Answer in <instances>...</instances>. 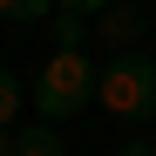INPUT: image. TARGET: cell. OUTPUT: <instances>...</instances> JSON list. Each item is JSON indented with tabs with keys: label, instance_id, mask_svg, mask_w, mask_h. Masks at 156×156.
<instances>
[{
	"label": "cell",
	"instance_id": "2",
	"mask_svg": "<svg viewBox=\"0 0 156 156\" xmlns=\"http://www.w3.org/2000/svg\"><path fill=\"white\" fill-rule=\"evenodd\" d=\"M88 95H95L88 55H82V48H55V55L41 61V75H34V109H41L48 122H68Z\"/></svg>",
	"mask_w": 156,
	"mask_h": 156
},
{
	"label": "cell",
	"instance_id": "7",
	"mask_svg": "<svg viewBox=\"0 0 156 156\" xmlns=\"http://www.w3.org/2000/svg\"><path fill=\"white\" fill-rule=\"evenodd\" d=\"M14 115H20V82H14L7 68H0V129H7Z\"/></svg>",
	"mask_w": 156,
	"mask_h": 156
},
{
	"label": "cell",
	"instance_id": "8",
	"mask_svg": "<svg viewBox=\"0 0 156 156\" xmlns=\"http://www.w3.org/2000/svg\"><path fill=\"white\" fill-rule=\"evenodd\" d=\"M109 0H55V14H102Z\"/></svg>",
	"mask_w": 156,
	"mask_h": 156
},
{
	"label": "cell",
	"instance_id": "10",
	"mask_svg": "<svg viewBox=\"0 0 156 156\" xmlns=\"http://www.w3.org/2000/svg\"><path fill=\"white\" fill-rule=\"evenodd\" d=\"M0 156H14V136H7V129H0Z\"/></svg>",
	"mask_w": 156,
	"mask_h": 156
},
{
	"label": "cell",
	"instance_id": "9",
	"mask_svg": "<svg viewBox=\"0 0 156 156\" xmlns=\"http://www.w3.org/2000/svg\"><path fill=\"white\" fill-rule=\"evenodd\" d=\"M115 156H156V149H149V143H122Z\"/></svg>",
	"mask_w": 156,
	"mask_h": 156
},
{
	"label": "cell",
	"instance_id": "3",
	"mask_svg": "<svg viewBox=\"0 0 156 156\" xmlns=\"http://www.w3.org/2000/svg\"><path fill=\"white\" fill-rule=\"evenodd\" d=\"M143 27H149V20H143V7H129V0H109V7H102V41L122 48V55L143 41Z\"/></svg>",
	"mask_w": 156,
	"mask_h": 156
},
{
	"label": "cell",
	"instance_id": "6",
	"mask_svg": "<svg viewBox=\"0 0 156 156\" xmlns=\"http://www.w3.org/2000/svg\"><path fill=\"white\" fill-rule=\"evenodd\" d=\"M88 34V14H55V48H82Z\"/></svg>",
	"mask_w": 156,
	"mask_h": 156
},
{
	"label": "cell",
	"instance_id": "4",
	"mask_svg": "<svg viewBox=\"0 0 156 156\" xmlns=\"http://www.w3.org/2000/svg\"><path fill=\"white\" fill-rule=\"evenodd\" d=\"M14 156H61V136H55L48 122H34V129L14 136Z\"/></svg>",
	"mask_w": 156,
	"mask_h": 156
},
{
	"label": "cell",
	"instance_id": "1",
	"mask_svg": "<svg viewBox=\"0 0 156 156\" xmlns=\"http://www.w3.org/2000/svg\"><path fill=\"white\" fill-rule=\"evenodd\" d=\"M95 102H102L109 115H122V122H149V115H156V61L136 55V48L115 55L109 68L95 75Z\"/></svg>",
	"mask_w": 156,
	"mask_h": 156
},
{
	"label": "cell",
	"instance_id": "5",
	"mask_svg": "<svg viewBox=\"0 0 156 156\" xmlns=\"http://www.w3.org/2000/svg\"><path fill=\"white\" fill-rule=\"evenodd\" d=\"M0 14L27 27V20H48V14H55V0H0Z\"/></svg>",
	"mask_w": 156,
	"mask_h": 156
}]
</instances>
